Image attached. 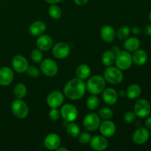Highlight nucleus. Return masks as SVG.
Listing matches in <instances>:
<instances>
[{
	"instance_id": "nucleus-1",
	"label": "nucleus",
	"mask_w": 151,
	"mask_h": 151,
	"mask_svg": "<svg viewBox=\"0 0 151 151\" xmlns=\"http://www.w3.org/2000/svg\"><path fill=\"white\" fill-rule=\"evenodd\" d=\"M86 86L83 81L80 78H73L66 83L63 88L65 96L69 100H78L86 94Z\"/></svg>"
},
{
	"instance_id": "nucleus-2",
	"label": "nucleus",
	"mask_w": 151,
	"mask_h": 151,
	"mask_svg": "<svg viewBox=\"0 0 151 151\" xmlns=\"http://www.w3.org/2000/svg\"><path fill=\"white\" fill-rule=\"evenodd\" d=\"M86 89L93 95H97L103 92L106 88V80L100 75H94L91 77L86 84Z\"/></svg>"
},
{
	"instance_id": "nucleus-3",
	"label": "nucleus",
	"mask_w": 151,
	"mask_h": 151,
	"mask_svg": "<svg viewBox=\"0 0 151 151\" xmlns=\"http://www.w3.org/2000/svg\"><path fill=\"white\" fill-rule=\"evenodd\" d=\"M104 78L109 83L116 84L120 83L123 80V74L122 70L117 67L114 66H108L104 71Z\"/></svg>"
},
{
	"instance_id": "nucleus-4",
	"label": "nucleus",
	"mask_w": 151,
	"mask_h": 151,
	"mask_svg": "<svg viewBox=\"0 0 151 151\" xmlns=\"http://www.w3.org/2000/svg\"><path fill=\"white\" fill-rule=\"evenodd\" d=\"M115 63L118 69L122 71L128 70L133 63L132 55L128 51H120L116 54Z\"/></svg>"
},
{
	"instance_id": "nucleus-5",
	"label": "nucleus",
	"mask_w": 151,
	"mask_h": 151,
	"mask_svg": "<svg viewBox=\"0 0 151 151\" xmlns=\"http://www.w3.org/2000/svg\"><path fill=\"white\" fill-rule=\"evenodd\" d=\"M11 111L16 117L19 119H24L28 116L29 108L27 104L22 99L14 100L11 105Z\"/></svg>"
},
{
	"instance_id": "nucleus-6",
	"label": "nucleus",
	"mask_w": 151,
	"mask_h": 151,
	"mask_svg": "<svg viewBox=\"0 0 151 151\" xmlns=\"http://www.w3.org/2000/svg\"><path fill=\"white\" fill-rule=\"evenodd\" d=\"M151 111V106L148 100L139 99L134 105V113L137 117L145 118L149 116Z\"/></svg>"
},
{
	"instance_id": "nucleus-7",
	"label": "nucleus",
	"mask_w": 151,
	"mask_h": 151,
	"mask_svg": "<svg viewBox=\"0 0 151 151\" xmlns=\"http://www.w3.org/2000/svg\"><path fill=\"white\" fill-rule=\"evenodd\" d=\"M41 72L47 77H54L58 72V66L56 62L52 59L47 58L42 60L40 65Z\"/></svg>"
},
{
	"instance_id": "nucleus-8",
	"label": "nucleus",
	"mask_w": 151,
	"mask_h": 151,
	"mask_svg": "<svg viewBox=\"0 0 151 151\" xmlns=\"http://www.w3.org/2000/svg\"><path fill=\"white\" fill-rule=\"evenodd\" d=\"M60 116L67 122H74L78 116V111L74 105L66 104L62 106L60 111Z\"/></svg>"
},
{
	"instance_id": "nucleus-9",
	"label": "nucleus",
	"mask_w": 151,
	"mask_h": 151,
	"mask_svg": "<svg viewBox=\"0 0 151 151\" xmlns=\"http://www.w3.org/2000/svg\"><path fill=\"white\" fill-rule=\"evenodd\" d=\"M100 125V117L95 113H89L83 119V126L87 131H94Z\"/></svg>"
},
{
	"instance_id": "nucleus-10",
	"label": "nucleus",
	"mask_w": 151,
	"mask_h": 151,
	"mask_svg": "<svg viewBox=\"0 0 151 151\" xmlns=\"http://www.w3.org/2000/svg\"><path fill=\"white\" fill-rule=\"evenodd\" d=\"M52 54L58 59H63L67 58L70 54V47L65 42H59L52 46Z\"/></svg>"
},
{
	"instance_id": "nucleus-11",
	"label": "nucleus",
	"mask_w": 151,
	"mask_h": 151,
	"mask_svg": "<svg viewBox=\"0 0 151 151\" xmlns=\"http://www.w3.org/2000/svg\"><path fill=\"white\" fill-rule=\"evenodd\" d=\"M64 101V96L63 93L60 91H52L49 94L47 98V103L49 107L51 109L52 108H58L63 104Z\"/></svg>"
},
{
	"instance_id": "nucleus-12",
	"label": "nucleus",
	"mask_w": 151,
	"mask_h": 151,
	"mask_svg": "<svg viewBox=\"0 0 151 151\" xmlns=\"http://www.w3.org/2000/svg\"><path fill=\"white\" fill-rule=\"evenodd\" d=\"M12 66L18 73H24L27 71L29 64L24 56L22 55H17L14 56L12 60Z\"/></svg>"
},
{
	"instance_id": "nucleus-13",
	"label": "nucleus",
	"mask_w": 151,
	"mask_h": 151,
	"mask_svg": "<svg viewBox=\"0 0 151 151\" xmlns=\"http://www.w3.org/2000/svg\"><path fill=\"white\" fill-rule=\"evenodd\" d=\"M150 138V132L147 128H139L134 131L132 135V140L135 144L143 145L147 142Z\"/></svg>"
},
{
	"instance_id": "nucleus-14",
	"label": "nucleus",
	"mask_w": 151,
	"mask_h": 151,
	"mask_svg": "<svg viewBox=\"0 0 151 151\" xmlns=\"http://www.w3.org/2000/svg\"><path fill=\"white\" fill-rule=\"evenodd\" d=\"M91 148L97 151H103L107 149L109 146V142L106 139V137L103 135H97L91 137L89 142Z\"/></svg>"
},
{
	"instance_id": "nucleus-15",
	"label": "nucleus",
	"mask_w": 151,
	"mask_h": 151,
	"mask_svg": "<svg viewBox=\"0 0 151 151\" xmlns=\"http://www.w3.org/2000/svg\"><path fill=\"white\" fill-rule=\"evenodd\" d=\"M100 134L105 137H111L116 133V125L112 121L105 119L103 122H100L99 126Z\"/></svg>"
},
{
	"instance_id": "nucleus-16",
	"label": "nucleus",
	"mask_w": 151,
	"mask_h": 151,
	"mask_svg": "<svg viewBox=\"0 0 151 151\" xmlns=\"http://www.w3.org/2000/svg\"><path fill=\"white\" fill-rule=\"evenodd\" d=\"M14 74L10 67L3 66L0 69V86H7L13 81Z\"/></svg>"
},
{
	"instance_id": "nucleus-17",
	"label": "nucleus",
	"mask_w": 151,
	"mask_h": 151,
	"mask_svg": "<svg viewBox=\"0 0 151 151\" xmlns=\"http://www.w3.org/2000/svg\"><path fill=\"white\" fill-rule=\"evenodd\" d=\"M44 144L48 150H55L60 145V137L55 133L48 134L44 139Z\"/></svg>"
},
{
	"instance_id": "nucleus-18",
	"label": "nucleus",
	"mask_w": 151,
	"mask_h": 151,
	"mask_svg": "<svg viewBox=\"0 0 151 151\" xmlns=\"http://www.w3.org/2000/svg\"><path fill=\"white\" fill-rule=\"evenodd\" d=\"M36 45L41 51H48L53 46L52 38L50 35L43 34L38 36L36 41Z\"/></svg>"
},
{
	"instance_id": "nucleus-19",
	"label": "nucleus",
	"mask_w": 151,
	"mask_h": 151,
	"mask_svg": "<svg viewBox=\"0 0 151 151\" xmlns=\"http://www.w3.org/2000/svg\"><path fill=\"white\" fill-rule=\"evenodd\" d=\"M103 100L109 106L114 105L118 100V94L115 89L112 88H105L103 91Z\"/></svg>"
},
{
	"instance_id": "nucleus-20",
	"label": "nucleus",
	"mask_w": 151,
	"mask_h": 151,
	"mask_svg": "<svg viewBox=\"0 0 151 151\" xmlns=\"http://www.w3.org/2000/svg\"><path fill=\"white\" fill-rule=\"evenodd\" d=\"M102 39L107 43L113 42L116 38V31L111 25H105L100 31Z\"/></svg>"
},
{
	"instance_id": "nucleus-21",
	"label": "nucleus",
	"mask_w": 151,
	"mask_h": 151,
	"mask_svg": "<svg viewBox=\"0 0 151 151\" xmlns=\"http://www.w3.org/2000/svg\"><path fill=\"white\" fill-rule=\"evenodd\" d=\"M47 25L42 21H35L30 24L29 32L33 36H40L45 32Z\"/></svg>"
},
{
	"instance_id": "nucleus-22",
	"label": "nucleus",
	"mask_w": 151,
	"mask_h": 151,
	"mask_svg": "<svg viewBox=\"0 0 151 151\" xmlns=\"http://www.w3.org/2000/svg\"><path fill=\"white\" fill-rule=\"evenodd\" d=\"M133 62L138 66H143L147 61V54L144 50L139 48L134 52L132 55Z\"/></svg>"
},
{
	"instance_id": "nucleus-23",
	"label": "nucleus",
	"mask_w": 151,
	"mask_h": 151,
	"mask_svg": "<svg viewBox=\"0 0 151 151\" xmlns=\"http://www.w3.org/2000/svg\"><path fill=\"white\" fill-rule=\"evenodd\" d=\"M140 47V41L136 37H131L125 39L124 42V47L128 52H134Z\"/></svg>"
},
{
	"instance_id": "nucleus-24",
	"label": "nucleus",
	"mask_w": 151,
	"mask_h": 151,
	"mask_svg": "<svg viewBox=\"0 0 151 151\" xmlns=\"http://www.w3.org/2000/svg\"><path fill=\"white\" fill-rule=\"evenodd\" d=\"M126 96L130 100L138 98L142 93V88L139 84H131L126 90Z\"/></svg>"
},
{
	"instance_id": "nucleus-25",
	"label": "nucleus",
	"mask_w": 151,
	"mask_h": 151,
	"mask_svg": "<svg viewBox=\"0 0 151 151\" xmlns=\"http://www.w3.org/2000/svg\"><path fill=\"white\" fill-rule=\"evenodd\" d=\"M91 68L87 64H81L76 69V75L81 80L87 79L91 75Z\"/></svg>"
},
{
	"instance_id": "nucleus-26",
	"label": "nucleus",
	"mask_w": 151,
	"mask_h": 151,
	"mask_svg": "<svg viewBox=\"0 0 151 151\" xmlns=\"http://www.w3.org/2000/svg\"><path fill=\"white\" fill-rule=\"evenodd\" d=\"M116 55L112 50H107L105 52L102 56V63L106 67L111 66L115 63Z\"/></svg>"
},
{
	"instance_id": "nucleus-27",
	"label": "nucleus",
	"mask_w": 151,
	"mask_h": 151,
	"mask_svg": "<svg viewBox=\"0 0 151 151\" xmlns=\"http://www.w3.org/2000/svg\"><path fill=\"white\" fill-rule=\"evenodd\" d=\"M66 132L69 137L75 138V137H78L81 134V128L78 124L71 122H69V125L66 127Z\"/></svg>"
},
{
	"instance_id": "nucleus-28",
	"label": "nucleus",
	"mask_w": 151,
	"mask_h": 151,
	"mask_svg": "<svg viewBox=\"0 0 151 151\" xmlns=\"http://www.w3.org/2000/svg\"><path fill=\"white\" fill-rule=\"evenodd\" d=\"M27 89L24 84L18 83L13 88V93L17 99H23L26 96Z\"/></svg>"
},
{
	"instance_id": "nucleus-29",
	"label": "nucleus",
	"mask_w": 151,
	"mask_h": 151,
	"mask_svg": "<svg viewBox=\"0 0 151 151\" xmlns=\"http://www.w3.org/2000/svg\"><path fill=\"white\" fill-rule=\"evenodd\" d=\"M100 105V99L96 95H91L86 100V107L89 110H97Z\"/></svg>"
},
{
	"instance_id": "nucleus-30",
	"label": "nucleus",
	"mask_w": 151,
	"mask_h": 151,
	"mask_svg": "<svg viewBox=\"0 0 151 151\" xmlns=\"http://www.w3.org/2000/svg\"><path fill=\"white\" fill-rule=\"evenodd\" d=\"M49 15L54 19H59L62 16V10L56 4H51L49 7Z\"/></svg>"
},
{
	"instance_id": "nucleus-31",
	"label": "nucleus",
	"mask_w": 151,
	"mask_h": 151,
	"mask_svg": "<svg viewBox=\"0 0 151 151\" xmlns=\"http://www.w3.org/2000/svg\"><path fill=\"white\" fill-rule=\"evenodd\" d=\"M131 32V29L128 26H122L116 31V35L119 40H125L128 38Z\"/></svg>"
},
{
	"instance_id": "nucleus-32",
	"label": "nucleus",
	"mask_w": 151,
	"mask_h": 151,
	"mask_svg": "<svg viewBox=\"0 0 151 151\" xmlns=\"http://www.w3.org/2000/svg\"><path fill=\"white\" fill-rule=\"evenodd\" d=\"M31 59L35 63H41L43 60V53L39 49H35L31 52Z\"/></svg>"
},
{
	"instance_id": "nucleus-33",
	"label": "nucleus",
	"mask_w": 151,
	"mask_h": 151,
	"mask_svg": "<svg viewBox=\"0 0 151 151\" xmlns=\"http://www.w3.org/2000/svg\"><path fill=\"white\" fill-rule=\"evenodd\" d=\"M113 111L108 107L103 108L99 110V116L103 119H109L113 116Z\"/></svg>"
},
{
	"instance_id": "nucleus-34",
	"label": "nucleus",
	"mask_w": 151,
	"mask_h": 151,
	"mask_svg": "<svg viewBox=\"0 0 151 151\" xmlns=\"http://www.w3.org/2000/svg\"><path fill=\"white\" fill-rule=\"evenodd\" d=\"M91 137L88 133L83 132L82 134H80L78 136V141L80 143L83 145H86L89 143L90 140H91Z\"/></svg>"
},
{
	"instance_id": "nucleus-35",
	"label": "nucleus",
	"mask_w": 151,
	"mask_h": 151,
	"mask_svg": "<svg viewBox=\"0 0 151 151\" xmlns=\"http://www.w3.org/2000/svg\"><path fill=\"white\" fill-rule=\"evenodd\" d=\"M26 72L27 73V75H29V77H31V78H38L40 75L39 69L34 66H28Z\"/></svg>"
},
{
	"instance_id": "nucleus-36",
	"label": "nucleus",
	"mask_w": 151,
	"mask_h": 151,
	"mask_svg": "<svg viewBox=\"0 0 151 151\" xmlns=\"http://www.w3.org/2000/svg\"><path fill=\"white\" fill-rule=\"evenodd\" d=\"M49 117L52 121L58 120L60 117V112L58 110L57 108H52L49 112Z\"/></svg>"
},
{
	"instance_id": "nucleus-37",
	"label": "nucleus",
	"mask_w": 151,
	"mask_h": 151,
	"mask_svg": "<svg viewBox=\"0 0 151 151\" xmlns=\"http://www.w3.org/2000/svg\"><path fill=\"white\" fill-rule=\"evenodd\" d=\"M137 118V115L135 114L134 111H127L124 114V120L126 123H132L135 121Z\"/></svg>"
},
{
	"instance_id": "nucleus-38",
	"label": "nucleus",
	"mask_w": 151,
	"mask_h": 151,
	"mask_svg": "<svg viewBox=\"0 0 151 151\" xmlns=\"http://www.w3.org/2000/svg\"><path fill=\"white\" fill-rule=\"evenodd\" d=\"M131 32H132V33L134 35H139L142 32V29L139 26H134L131 29Z\"/></svg>"
},
{
	"instance_id": "nucleus-39",
	"label": "nucleus",
	"mask_w": 151,
	"mask_h": 151,
	"mask_svg": "<svg viewBox=\"0 0 151 151\" xmlns=\"http://www.w3.org/2000/svg\"><path fill=\"white\" fill-rule=\"evenodd\" d=\"M144 32L146 35L147 36H150L151 35V24H147V26L145 27Z\"/></svg>"
},
{
	"instance_id": "nucleus-40",
	"label": "nucleus",
	"mask_w": 151,
	"mask_h": 151,
	"mask_svg": "<svg viewBox=\"0 0 151 151\" xmlns=\"http://www.w3.org/2000/svg\"><path fill=\"white\" fill-rule=\"evenodd\" d=\"M88 1V0H74V2L78 6H83L85 5L87 2Z\"/></svg>"
},
{
	"instance_id": "nucleus-41",
	"label": "nucleus",
	"mask_w": 151,
	"mask_h": 151,
	"mask_svg": "<svg viewBox=\"0 0 151 151\" xmlns=\"http://www.w3.org/2000/svg\"><path fill=\"white\" fill-rule=\"evenodd\" d=\"M145 126L148 130H151V116L147 118L145 121Z\"/></svg>"
},
{
	"instance_id": "nucleus-42",
	"label": "nucleus",
	"mask_w": 151,
	"mask_h": 151,
	"mask_svg": "<svg viewBox=\"0 0 151 151\" xmlns=\"http://www.w3.org/2000/svg\"><path fill=\"white\" fill-rule=\"evenodd\" d=\"M47 3L50 4H58L59 2H61L63 0H45Z\"/></svg>"
},
{
	"instance_id": "nucleus-43",
	"label": "nucleus",
	"mask_w": 151,
	"mask_h": 151,
	"mask_svg": "<svg viewBox=\"0 0 151 151\" xmlns=\"http://www.w3.org/2000/svg\"><path fill=\"white\" fill-rule=\"evenodd\" d=\"M55 150H57V151H60V150L68 151V149H67V148H65V147H60V146H59V147H58V148L56 149Z\"/></svg>"
},
{
	"instance_id": "nucleus-44",
	"label": "nucleus",
	"mask_w": 151,
	"mask_h": 151,
	"mask_svg": "<svg viewBox=\"0 0 151 151\" xmlns=\"http://www.w3.org/2000/svg\"><path fill=\"white\" fill-rule=\"evenodd\" d=\"M119 95H120L121 97H125V96H126V92H125V91H123V90H122V91H119Z\"/></svg>"
},
{
	"instance_id": "nucleus-45",
	"label": "nucleus",
	"mask_w": 151,
	"mask_h": 151,
	"mask_svg": "<svg viewBox=\"0 0 151 151\" xmlns=\"http://www.w3.org/2000/svg\"><path fill=\"white\" fill-rule=\"evenodd\" d=\"M149 20H150V22L151 23V11L150 12V13H149Z\"/></svg>"
},
{
	"instance_id": "nucleus-46",
	"label": "nucleus",
	"mask_w": 151,
	"mask_h": 151,
	"mask_svg": "<svg viewBox=\"0 0 151 151\" xmlns=\"http://www.w3.org/2000/svg\"><path fill=\"white\" fill-rule=\"evenodd\" d=\"M142 1H144V0H142Z\"/></svg>"
},
{
	"instance_id": "nucleus-47",
	"label": "nucleus",
	"mask_w": 151,
	"mask_h": 151,
	"mask_svg": "<svg viewBox=\"0 0 151 151\" xmlns=\"http://www.w3.org/2000/svg\"><path fill=\"white\" fill-rule=\"evenodd\" d=\"M150 41H151V40H150Z\"/></svg>"
}]
</instances>
